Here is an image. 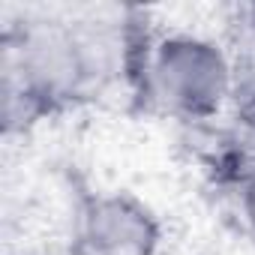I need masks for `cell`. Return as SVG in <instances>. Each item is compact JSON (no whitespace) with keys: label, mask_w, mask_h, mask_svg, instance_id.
Listing matches in <instances>:
<instances>
[{"label":"cell","mask_w":255,"mask_h":255,"mask_svg":"<svg viewBox=\"0 0 255 255\" xmlns=\"http://www.w3.org/2000/svg\"><path fill=\"white\" fill-rule=\"evenodd\" d=\"M87 237L96 255H150L156 222L132 198H102L87 216Z\"/></svg>","instance_id":"obj_2"},{"label":"cell","mask_w":255,"mask_h":255,"mask_svg":"<svg viewBox=\"0 0 255 255\" xmlns=\"http://www.w3.org/2000/svg\"><path fill=\"white\" fill-rule=\"evenodd\" d=\"M249 207H252V219H255V189H252V204Z\"/></svg>","instance_id":"obj_3"},{"label":"cell","mask_w":255,"mask_h":255,"mask_svg":"<svg viewBox=\"0 0 255 255\" xmlns=\"http://www.w3.org/2000/svg\"><path fill=\"white\" fill-rule=\"evenodd\" d=\"M252 21H255V18H252Z\"/></svg>","instance_id":"obj_4"},{"label":"cell","mask_w":255,"mask_h":255,"mask_svg":"<svg viewBox=\"0 0 255 255\" xmlns=\"http://www.w3.org/2000/svg\"><path fill=\"white\" fill-rule=\"evenodd\" d=\"M162 96L186 114H210L228 90V63L216 45L192 36L165 39L153 63Z\"/></svg>","instance_id":"obj_1"}]
</instances>
